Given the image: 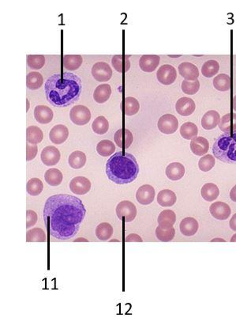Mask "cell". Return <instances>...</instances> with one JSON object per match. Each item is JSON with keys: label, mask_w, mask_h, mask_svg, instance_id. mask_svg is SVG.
Returning <instances> with one entry per match:
<instances>
[{"label": "cell", "mask_w": 236, "mask_h": 333, "mask_svg": "<svg viewBox=\"0 0 236 333\" xmlns=\"http://www.w3.org/2000/svg\"><path fill=\"white\" fill-rule=\"evenodd\" d=\"M85 214L86 210L80 199L71 195H54L44 205V224L52 237L66 241L79 233Z\"/></svg>", "instance_id": "obj_1"}, {"label": "cell", "mask_w": 236, "mask_h": 333, "mask_svg": "<svg viewBox=\"0 0 236 333\" xmlns=\"http://www.w3.org/2000/svg\"><path fill=\"white\" fill-rule=\"evenodd\" d=\"M44 91L52 106L64 108L79 100L82 83L79 76L71 72L55 74L47 79Z\"/></svg>", "instance_id": "obj_2"}, {"label": "cell", "mask_w": 236, "mask_h": 333, "mask_svg": "<svg viewBox=\"0 0 236 333\" xmlns=\"http://www.w3.org/2000/svg\"><path fill=\"white\" fill-rule=\"evenodd\" d=\"M139 166L136 158L130 153H115L106 164V174L110 181L117 185H126L136 180Z\"/></svg>", "instance_id": "obj_3"}, {"label": "cell", "mask_w": 236, "mask_h": 333, "mask_svg": "<svg viewBox=\"0 0 236 333\" xmlns=\"http://www.w3.org/2000/svg\"><path fill=\"white\" fill-rule=\"evenodd\" d=\"M213 154L222 162L236 164V131L220 135L213 144Z\"/></svg>", "instance_id": "obj_4"}, {"label": "cell", "mask_w": 236, "mask_h": 333, "mask_svg": "<svg viewBox=\"0 0 236 333\" xmlns=\"http://www.w3.org/2000/svg\"><path fill=\"white\" fill-rule=\"evenodd\" d=\"M119 220L126 222H131L135 220L137 216V208L135 204L129 201H123L119 203L115 209Z\"/></svg>", "instance_id": "obj_5"}, {"label": "cell", "mask_w": 236, "mask_h": 333, "mask_svg": "<svg viewBox=\"0 0 236 333\" xmlns=\"http://www.w3.org/2000/svg\"><path fill=\"white\" fill-rule=\"evenodd\" d=\"M91 117L92 116H91L90 110H88L86 106H81V105L74 106L70 112V118H71V121L76 125H85L90 121Z\"/></svg>", "instance_id": "obj_6"}, {"label": "cell", "mask_w": 236, "mask_h": 333, "mask_svg": "<svg viewBox=\"0 0 236 333\" xmlns=\"http://www.w3.org/2000/svg\"><path fill=\"white\" fill-rule=\"evenodd\" d=\"M158 129L163 134H173L179 127V121L174 115L165 114L159 118L157 123Z\"/></svg>", "instance_id": "obj_7"}, {"label": "cell", "mask_w": 236, "mask_h": 333, "mask_svg": "<svg viewBox=\"0 0 236 333\" xmlns=\"http://www.w3.org/2000/svg\"><path fill=\"white\" fill-rule=\"evenodd\" d=\"M157 78L163 85H171L177 79L176 70L173 66L164 64L158 69Z\"/></svg>", "instance_id": "obj_8"}, {"label": "cell", "mask_w": 236, "mask_h": 333, "mask_svg": "<svg viewBox=\"0 0 236 333\" xmlns=\"http://www.w3.org/2000/svg\"><path fill=\"white\" fill-rule=\"evenodd\" d=\"M92 75L96 81L108 82L112 76V70L105 62H97L92 66Z\"/></svg>", "instance_id": "obj_9"}, {"label": "cell", "mask_w": 236, "mask_h": 333, "mask_svg": "<svg viewBox=\"0 0 236 333\" xmlns=\"http://www.w3.org/2000/svg\"><path fill=\"white\" fill-rule=\"evenodd\" d=\"M91 187H92V185H91L90 181L86 177H81V176L75 177L71 180V183H70V189L71 192L79 196L86 195L90 191Z\"/></svg>", "instance_id": "obj_10"}, {"label": "cell", "mask_w": 236, "mask_h": 333, "mask_svg": "<svg viewBox=\"0 0 236 333\" xmlns=\"http://www.w3.org/2000/svg\"><path fill=\"white\" fill-rule=\"evenodd\" d=\"M60 150L53 146H46L41 154V161L47 166H56L60 162Z\"/></svg>", "instance_id": "obj_11"}, {"label": "cell", "mask_w": 236, "mask_h": 333, "mask_svg": "<svg viewBox=\"0 0 236 333\" xmlns=\"http://www.w3.org/2000/svg\"><path fill=\"white\" fill-rule=\"evenodd\" d=\"M209 212L213 218L218 220H227L230 217L232 210L226 203L215 202L209 207Z\"/></svg>", "instance_id": "obj_12"}, {"label": "cell", "mask_w": 236, "mask_h": 333, "mask_svg": "<svg viewBox=\"0 0 236 333\" xmlns=\"http://www.w3.org/2000/svg\"><path fill=\"white\" fill-rule=\"evenodd\" d=\"M154 198H155V189L152 185H142L137 191V201L142 205H149L152 204Z\"/></svg>", "instance_id": "obj_13"}, {"label": "cell", "mask_w": 236, "mask_h": 333, "mask_svg": "<svg viewBox=\"0 0 236 333\" xmlns=\"http://www.w3.org/2000/svg\"><path fill=\"white\" fill-rule=\"evenodd\" d=\"M114 140L119 147L123 150H126L132 144L134 137L130 130L127 128H121L115 133Z\"/></svg>", "instance_id": "obj_14"}, {"label": "cell", "mask_w": 236, "mask_h": 333, "mask_svg": "<svg viewBox=\"0 0 236 333\" xmlns=\"http://www.w3.org/2000/svg\"><path fill=\"white\" fill-rule=\"evenodd\" d=\"M69 136L68 127L63 124H58L52 127L49 133V139L55 144H63Z\"/></svg>", "instance_id": "obj_15"}, {"label": "cell", "mask_w": 236, "mask_h": 333, "mask_svg": "<svg viewBox=\"0 0 236 333\" xmlns=\"http://www.w3.org/2000/svg\"><path fill=\"white\" fill-rule=\"evenodd\" d=\"M195 102L189 98H181L175 104L176 112L182 116H189L195 111Z\"/></svg>", "instance_id": "obj_16"}, {"label": "cell", "mask_w": 236, "mask_h": 333, "mask_svg": "<svg viewBox=\"0 0 236 333\" xmlns=\"http://www.w3.org/2000/svg\"><path fill=\"white\" fill-rule=\"evenodd\" d=\"M160 57L157 55H144L139 60V66L143 72L151 73L159 66Z\"/></svg>", "instance_id": "obj_17"}, {"label": "cell", "mask_w": 236, "mask_h": 333, "mask_svg": "<svg viewBox=\"0 0 236 333\" xmlns=\"http://www.w3.org/2000/svg\"><path fill=\"white\" fill-rule=\"evenodd\" d=\"M181 76L187 81H195L199 77V71L194 64L189 62H183L179 66Z\"/></svg>", "instance_id": "obj_18"}, {"label": "cell", "mask_w": 236, "mask_h": 333, "mask_svg": "<svg viewBox=\"0 0 236 333\" xmlns=\"http://www.w3.org/2000/svg\"><path fill=\"white\" fill-rule=\"evenodd\" d=\"M190 150L197 156L206 155L209 150V141L204 137H195L190 142Z\"/></svg>", "instance_id": "obj_19"}, {"label": "cell", "mask_w": 236, "mask_h": 333, "mask_svg": "<svg viewBox=\"0 0 236 333\" xmlns=\"http://www.w3.org/2000/svg\"><path fill=\"white\" fill-rule=\"evenodd\" d=\"M199 224L198 221L192 217L185 218L181 221L179 229L182 234L186 237H191L198 232Z\"/></svg>", "instance_id": "obj_20"}, {"label": "cell", "mask_w": 236, "mask_h": 333, "mask_svg": "<svg viewBox=\"0 0 236 333\" xmlns=\"http://www.w3.org/2000/svg\"><path fill=\"white\" fill-rule=\"evenodd\" d=\"M53 111L47 106H37L34 110V117L41 124L49 123L53 119Z\"/></svg>", "instance_id": "obj_21"}, {"label": "cell", "mask_w": 236, "mask_h": 333, "mask_svg": "<svg viewBox=\"0 0 236 333\" xmlns=\"http://www.w3.org/2000/svg\"><path fill=\"white\" fill-rule=\"evenodd\" d=\"M221 122V116L215 110H209L202 118V126L204 129H214Z\"/></svg>", "instance_id": "obj_22"}, {"label": "cell", "mask_w": 236, "mask_h": 333, "mask_svg": "<svg viewBox=\"0 0 236 333\" xmlns=\"http://www.w3.org/2000/svg\"><path fill=\"white\" fill-rule=\"evenodd\" d=\"M165 173L167 178L171 181H179L184 176L185 167L179 162H172L167 166Z\"/></svg>", "instance_id": "obj_23"}, {"label": "cell", "mask_w": 236, "mask_h": 333, "mask_svg": "<svg viewBox=\"0 0 236 333\" xmlns=\"http://www.w3.org/2000/svg\"><path fill=\"white\" fill-rule=\"evenodd\" d=\"M158 224L163 229H171L176 222V215L171 210H164L159 213Z\"/></svg>", "instance_id": "obj_24"}, {"label": "cell", "mask_w": 236, "mask_h": 333, "mask_svg": "<svg viewBox=\"0 0 236 333\" xmlns=\"http://www.w3.org/2000/svg\"><path fill=\"white\" fill-rule=\"evenodd\" d=\"M176 195L170 189H163L158 193V204L163 208L172 207L176 203Z\"/></svg>", "instance_id": "obj_25"}, {"label": "cell", "mask_w": 236, "mask_h": 333, "mask_svg": "<svg viewBox=\"0 0 236 333\" xmlns=\"http://www.w3.org/2000/svg\"><path fill=\"white\" fill-rule=\"evenodd\" d=\"M130 56L127 55H115L112 57L111 64L113 66L115 71L119 73L128 72L131 68V63L129 60Z\"/></svg>", "instance_id": "obj_26"}, {"label": "cell", "mask_w": 236, "mask_h": 333, "mask_svg": "<svg viewBox=\"0 0 236 333\" xmlns=\"http://www.w3.org/2000/svg\"><path fill=\"white\" fill-rule=\"evenodd\" d=\"M219 127L224 133L236 131V113L230 112L223 116L219 123Z\"/></svg>", "instance_id": "obj_27"}, {"label": "cell", "mask_w": 236, "mask_h": 333, "mask_svg": "<svg viewBox=\"0 0 236 333\" xmlns=\"http://www.w3.org/2000/svg\"><path fill=\"white\" fill-rule=\"evenodd\" d=\"M111 95V88L108 84H101L95 89L93 93V99L99 104H103L110 99Z\"/></svg>", "instance_id": "obj_28"}, {"label": "cell", "mask_w": 236, "mask_h": 333, "mask_svg": "<svg viewBox=\"0 0 236 333\" xmlns=\"http://www.w3.org/2000/svg\"><path fill=\"white\" fill-rule=\"evenodd\" d=\"M202 198L207 202H212L217 200L219 197L220 190L217 185L213 183H207L204 185L201 191Z\"/></svg>", "instance_id": "obj_29"}, {"label": "cell", "mask_w": 236, "mask_h": 333, "mask_svg": "<svg viewBox=\"0 0 236 333\" xmlns=\"http://www.w3.org/2000/svg\"><path fill=\"white\" fill-rule=\"evenodd\" d=\"M70 166L75 170H79L84 167L86 163V155L80 150H76L70 154L68 159Z\"/></svg>", "instance_id": "obj_30"}, {"label": "cell", "mask_w": 236, "mask_h": 333, "mask_svg": "<svg viewBox=\"0 0 236 333\" xmlns=\"http://www.w3.org/2000/svg\"><path fill=\"white\" fill-rule=\"evenodd\" d=\"M44 179L47 184L50 186L56 187L62 183L64 179V176L60 170L56 168H52L50 170H47L46 173L44 174Z\"/></svg>", "instance_id": "obj_31"}, {"label": "cell", "mask_w": 236, "mask_h": 333, "mask_svg": "<svg viewBox=\"0 0 236 333\" xmlns=\"http://www.w3.org/2000/svg\"><path fill=\"white\" fill-rule=\"evenodd\" d=\"M82 56L80 55H65L63 60L64 68L71 72L79 69L82 64Z\"/></svg>", "instance_id": "obj_32"}, {"label": "cell", "mask_w": 236, "mask_h": 333, "mask_svg": "<svg viewBox=\"0 0 236 333\" xmlns=\"http://www.w3.org/2000/svg\"><path fill=\"white\" fill-rule=\"evenodd\" d=\"M44 134L42 130L37 126H29L26 129V139L30 144L37 145L42 142Z\"/></svg>", "instance_id": "obj_33"}, {"label": "cell", "mask_w": 236, "mask_h": 333, "mask_svg": "<svg viewBox=\"0 0 236 333\" xmlns=\"http://www.w3.org/2000/svg\"><path fill=\"white\" fill-rule=\"evenodd\" d=\"M213 86L216 90L221 92L229 91L232 87L230 76L226 74H220L213 79Z\"/></svg>", "instance_id": "obj_34"}, {"label": "cell", "mask_w": 236, "mask_h": 333, "mask_svg": "<svg viewBox=\"0 0 236 333\" xmlns=\"http://www.w3.org/2000/svg\"><path fill=\"white\" fill-rule=\"evenodd\" d=\"M113 227L108 222H102L96 228V236L100 241H108L112 237Z\"/></svg>", "instance_id": "obj_35"}, {"label": "cell", "mask_w": 236, "mask_h": 333, "mask_svg": "<svg viewBox=\"0 0 236 333\" xmlns=\"http://www.w3.org/2000/svg\"><path fill=\"white\" fill-rule=\"evenodd\" d=\"M124 113L127 116H134L138 113L140 109V104L139 101L133 97H127L124 99V103L123 106Z\"/></svg>", "instance_id": "obj_36"}, {"label": "cell", "mask_w": 236, "mask_h": 333, "mask_svg": "<svg viewBox=\"0 0 236 333\" xmlns=\"http://www.w3.org/2000/svg\"><path fill=\"white\" fill-rule=\"evenodd\" d=\"M198 133V128L195 123L192 122H186L183 123L180 127V135L182 138L187 140H192L197 137Z\"/></svg>", "instance_id": "obj_37"}, {"label": "cell", "mask_w": 236, "mask_h": 333, "mask_svg": "<svg viewBox=\"0 0 236 333\" xmlns=\"http://www.w3.org/2000/svg\"><path fill=\"white\" fill-rule=\"evenodd\" d=\"M44 79L41 73L37 72H30L26 77V86L29 90L35 91L42 87Z\"/></svg>", "instance_id": "obj_38"}, {"label": "cell", "mask_w": 236, "mask_h": 333, "mask_svg": "<svg viewBox=\"0 0 236 333\" xmlns=\"http://www.w3.org/2000/svg\"><path fill=\"white\" fill-rule=\"evenodd\" d=\"M27 242H46L47 235L41 228H33L26 233Z\"/></svg>", "instance_id": "obj_39"}, {"label": "cell", "mask_w": 236, "mask_h": 333, "mask_svg": "<svg viewBox=\"0 0 236 333\" xmlns=\"http://www.w3.org/2000/svg\"><path fill=\"white\" fill-rule=\"evenodd\" d=\"M115 150V146L113 142L104 139L98 143L96 151L102 157H108L113 154Z\"/></svg>", "instance_id": "obj_40"}, {"label": "cell", "mask_w": 236, "mask_h": 333, "mask_svg": "<svg viewBox=\"0 0 236 333\" xmlns=\"http://www.w3.org/2000/svg\"><path fill=\"white\" fill-rule=\"evenodd\" d=\"M92 131L97 135H104L109 129V123L104 116H100L94 119L92 124Z\"/></svg>", "instance_id": "obj_41"}, {"label": "cell", "mask_w": 236, "mask_h": 333, "mask_svg": "<svg viewBox=\"0 0 236 333\" xmlns=\"http://www.w3.org/2000/svg\"><path fill=\"white\" fill-rule=\"evenodd\" d=\"M220 64L216 60H210L206 61L202 67V75L206 78H212L219 72Z\"/></svg>", "instance_id": "obj_42"}, {"label": "cell", "mask_w": 236, "mask_h": 333, "mask_svg": "<svg viewBox=\"0 0 236 333\" xmlns=\"http://www.w3.org/2000/svg\"><path fill=\"white\" fill-rule=\"evenodd\" d=\"M44 189V184L39 178H32L26 185V190L32 197H37L41 194Z\"/></svg>", "instance_id": "obj_43"}, {"label": "cell", "mask_w": 236, "mask_h": 333, "mask_svg": "<svg viewBox=\"0 0 236 333\" xmlns=\"http://www.w3.org/2000/svg\"><path fill=\"white\" fill-rule=\"evenodd\" d=\"M175 234V230L173 227L171 229H163L158 225L156 229V236L157 237L158 240L163 242H169V241H172Z\"/></svg>", "instance_id": "obj_44"}, {"label": "cell", "mask_w": 236, "mask_h": 333, "mask_svg": "<svg viewBox=\"0 0 236 333\" xmlns=\"http://www.w3.org/2000/svg\"><path fill=\"white\" fill-rule=\"evenodd\" d=\"M27 64L31 69H41L45 64V57L42 55H28Z\"/></svg>", "instance_id": "obj_45"}, {"label": "cell", "mask_w": 236, "mask_h": 333, "mask_svg": "<svg viewBox=\"0 0 236 333\" xmlns=\"http://www.w3.org/2000/svg\"><path fill=\"white\" fill-rule=\"evenodd\" d=\"M215 164V158L212 154H206L199 160L198 167L202 172H209L214 167Z\"/></svg>", "instance_id": "obj_46"}, {"label": "cell", "mask_w": 236, "mask_h": 333, "mask_svg": "<svg viewBox=\"0 0 236 333\" xmlns=\"http://www.w3.org/2000/svg\"><path fill=\"white\" fill-rule=\"evenodd\" d=\"M200 83L198 79L195 81L183 80L182 83V92L188 95H196L199 91Z\"/></svg>", "instance_id": "obj_47"}, {"label": "cell", "mask_w": 236, "mask_h": 333, "mask_svg": "<svg viewBox=\"0 0 236 333\" xmlns=\"http://www.w3.org/2000/svg\"><path fill=\"white\" fill-rule=\"evenodd\" d=\"M37 150H38V148H37V145L30 144L28 142L26 143V160L28 162L32 161L36 158Z\"/></svg>", "instance_id": "obj_48"}, {"label": "cell", "mask_w": 236, "mask_h": 333, "mask_svg": "<svg viewBox=\"0 0 236 333\" xmlns=\"http://www.w3.org/2000/svg\"><path fill=\"white\" fill-rule=\"evenodd\" d=\"M37 215L36 212L32 210H28L26 212V227L27 229L36 225L37 222Z\"/></svg>", "instance_id": "obj_49"}, {"label": "cell", "mask_w": 236, "mask_h": 333, "mask_svg": "<svg viewBox=\"0 0 236 333\" xmlns=\"http://www.w3.org/2000/svg\"><path fill=\"white\" fill-rule=\"evenodd\" d=\"M142 237L136 233H131L126 237V242H142Z\"/></svg>", "instance_id": "obj_50"}, {"label": "cell", "mask_w": 236, "mask_h": 333, "mask_svg": "<svg viewBox=\"0 0 236 333\" xmlns=\"http://www.w3.org/2000/svg\"><path fill=\"white\" fill-rule=\"evenodd\" d=\"M229 225H230V228L233 229V231H236V213L231 219L230 222H229Z\"/></svg>", "instance_id": "obj_51"}, {"label": "cell", "mask_w": 236, "mask_h": 333, "mask_svg": "<svg viewBox=\"0 0 236 333\" xmlns=\"http://www.w3.org/2000/svg\"><path fill=\"white\" fill-rule=\"evenodd\" d=\"M230 198L233 202H236V185L231 190Z\"/></svg>", "instance_id": "obj_52"}, {"label": "cell", "mask_w": 236, "mask_h": 333, "mask_svg": "<svg viewBox=\"0 0 236 333\" xmlns=\"http://www.w3.org/2000/svg\"><path fill=\"white\" fill-rule=\"evenodd\" d=\"M212 242H215V241H221V242H225V239H221V238H215L213 239V240H212Z\"/></svg>", "instance_id": "obj_53"}, {"label": "cell", "mask_w": 236, "mask_h": 333, "mask_svg": "<svg viewBox=\"0 0 236 333\" xmlns=\"http://www.w3.org/2000/svg\"><path fill=\"white\" fill-rule=\"evenodd\" d=\"M233 110L236 111V95L233 98Z\"/></svg>", "instance_id": "obj_54"}, {"label": "cell", "mask_w": 236, "mask_h": 333, "mask_svg": "<svg viewBox=\"0 0 236 333\" xmlns=\"http://www.w3.org/2000/svg\"><path fill=\"white\" fill-rule=\"evenodd\" d=\"M231 242H236V233L233 235V237L231 238Z\"/></svg>", "instance_id": "obj_55"}, {"label": "cell", "mask_w": 236, "mask_h": 333, "mask_svg": "<svg viewBox=\"0 0 236 333\" xmlns=\"http://www.w3.org/2000/svg\"><path fill=\"white\" fill-rule=\"evenodd\" d=\"M88 241V240H86V239H84V238H79L77 239V240H75V241Z\"/></svg>", "instance_id": "obj_56"}, {"label": "cell", "mask_w": 236, "mask_h": 333, "mask_svg": "<svg viewBox=\"0 0 236 333\" xmlns=\"http://www.w3.org/2000/svg\"><path fill=\"white\" fill-rule=\"evenodd\" d=\"M111 241H119L118 240H111Z\"/></svg>", "instance_id": "obj_57"}]
</instances>
